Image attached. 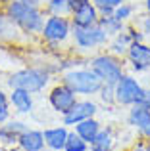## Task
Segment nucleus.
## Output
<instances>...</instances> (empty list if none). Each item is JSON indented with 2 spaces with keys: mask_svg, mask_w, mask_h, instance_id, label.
I'll return each mask as SVG.
<instances>
[{
  "mask_svg": "<svg viewBox=\"0 0 150 151\" xmlns=\"http://www.w3.org/2000/svg\"><path fill=\"white\" fill-rule=\"evenodd\" d=\"M98 25H100L102 29H104V33L112 38V37H116L117 33H121V31L125 29V25H127V23H123L121 19H117L114 14H108V15H100Z\"/></svg>",
  "mask_w": 150,
  "mask_h": 151,
  "instance_id": "obj_22",
  "label": "nucleus"
},
{
  "mask_svg": "<svg viewBox=\"0 0 150 151\" xmlns=\"http://www.w3.org/2000/svg\"><path fill=\"white\" fill-rule=\"evenodd\" d=\"M143 105H144V107H148V109H150V88H146V90H144V98H143Z\"/></svg>",
  "mask_w": 150,
  "mask_h": 151,
  "instance_id": "obj_31",
  "label": "nucleus"
},
{
  "mask_svg": "<svg viewBox=\"0 0 150 151\" xmlns=\"http://www.w3.org/2000/svg\"><path fill=\"white\" fill-rule=\"evenodd\" d=\"M137 27L141 29V33L144 35V38L146 40H150V14H144V15H141L137 21H133Z\"/></svg>",
  "mask_w": 150,
  "mask_h": 151,
  "instance_id": "obj_28",
  "label": "nucleus"
},
{
  "mask_svg": "<svg viewBox=\"0 0 150 151\" xmlns=\"http://www.w3.org/2000/svg\"><path fill=\"white\" fill-rule=\"evenodd\" d=\"M12 115V103H10V96L4 90H0V124L6 121H10Z\"/></svg>",
  "mask_w": 150,
  "mask_h": 151,
  "instance_id": "obj_27",
  "label": "nucleus"
},
{
  "mask_svg": "<svg viewBox=\"0 0 150 151\" xmlns=\"http://www.w3.org/2000/svg\"><path fill=\"white\" fill-rule=\"evenodd\" d=\"M19 35V29L15 27V23L8 17V14L4 12V8L0 10V42H12L15 40Z\"/></svg>",
  "mask_w": 150,
  "mask_h": 151,
  "instance_id": "obj_21",
  "label": "nucleus"
},
{
  "mask_svg": "<svg viewBox=\"0 0 150 151\" xmlns=\"http://www.w3.org/2000/svg\"><path fill=\"white\" fill-rule=\"evenodd\" d=\"M62 82H64L69 90H73L77 96H83V98L98 96L102 84H104V82L98 78V75L94 73L89 65L73 67V69L64 71V73H62Z\"/></svg>",
  "mask_w": 150,
  "mask_h": 151,
  "instance_id": "obj_2",
  "label": "nucleus"
},
{
  "mask_svg": "<svg viewBox=\"0 0 150 151\" xmlns=\"http://www.w3.org/2000/svg\"><path fill=\"white\" fill-rule=\"evenodd\" d=\"M100 128H102V124H100V121H98L96 117L85 119V121H81L79 124H75V126H73V130L83 138V140L87 142V144H90V142H92L94 138L98 136Z\"/></svg>",
  "mask_w": 150,
  "mask_h": 151,
  "instance_id": "obj_17",
  "label": "nucleus"
},
{
  "mask_svg": "<svg viewBox=\"0 0 150 151\" xmlns=\"http://www.w3.org/2000/svg\"><path fill=\"white\" fill-rule=\"evenodd\" d=\"M135 14H137V4L135 2H127V0L121 2L119 6L114 10V15H116L117 19H121L123 23H131L133 19L137 17Z\"/></svg>",
  "mask_w": 150,
  "mask_h": 151,
  "instance_id": "obj_23",
  "label": "nucleus"
},
{
  "mask_svg": "<svg viewBox=\"0 0 150 151\" xmlns=\"http://www.w3.org/2000/svg\"><path fill=\"white\" fill-rule=\"evenodd\" d=\"M116 90V103L121 107H131L137 103H143L144 98V86L141 84V81L131 73H125L119 81L114 84Z\"/></svg>",
  "mask_w": 150,
  "mask_h": 151,
  "instance_id": "obj_6",
  "label": "nucleus"
},
{
  "mask_svg": "<svg viewBox=\"0 0 150 151\" xmlns=\"http://www.w3.org/2000/svg\"><path fill=\"white\" fill-rule=\"evenodd\" d=\"M87 65L98 75L104 84H116L121 77L125 75V63L121 58L110 54V52H100L89 58Z\"/></svg>",
  "mask_w": 150,
  "mask_h": 151,
  "instance_id": "obj_4",
  "label": "nucleus"
},
{
  "mask_svg": "<svg viewBox=\"0 0 150 151\" xmlns=\"http://www.w3.org/2000/svg\"><path fill=\"white\" fill-rule=\"evenodd\" d=\"M29 126L25 124L23 121H15V119H10V121L2 122L0 124V144L4 145H17L21 134Z\"/></svg>",
  "mask_w": 150,
  "mask_h": 151,
  "instance_id": "obj_12",
  "label": "nucleus"
},
{
  "mask_svg": "<svg viewBox=\"0 0 150 151\" xmlns=\"http://www.w3.org/2000/svg\"><path fill=\"white\" fill-rule=\"evenodd\" d=\"M131 37H129V33L127 31H121V33H117L116 37H112L108 40V52L110 54H114V55H117V58H121L123 59L125 58V54H127V50H129V46H131Z\"/></svg>",
  "mask_w": 150,
  "mask_h": 151,
  "instance_id": "obj_18",
  "label": "nucleus"
},
{
  "mask_svg": "<svg viewBox=\"0 0 150 151\" xmlns=\"http://www.w3.org/2000/svg\"><path fill=\"white\" fill-rule=\"evenodd\" d=\"M10 103L17 115H29L35 109V98L31 92L21 88H10Z\"/></svg>",
  "mask_w": 150,
  "mask_h": 151,
  "instance_id": "obj_13",
  "label": "nucleus"
},
{
  "mask_svg": "<svg viewBox=\"0 0 150 151\" xmlns=\"http://www.w3.org/2000/svg\"><path fill=\"white\" fill-rule=\"evenodd\" d=\"M77 100H79V96L73 92V90H69L64 82L52 86L50 92H48V103H50V107H52V111H56V113H60V115L68 113V111L75 105V101H77Z\"/></svg>",
  "mask_w": 150,
  "mask_h": 151,
  "instance_id": "obj_10",
  "label": "nucleus"
},
{
  "mask_svg": "<svg viewBox=\"0 0 150 151\" xmlns=\"http://www.w3.org/2000/svg\"><path fill=\"white\" fill-rule=\"evenodd\" d=\"M0 151H4V149H2V147H0Z\"/></svg>",
  "mask_w": 150,
  "mask_h": 151,
  "instance_id": "obj_38",
  "label": "nucleus"
},
{
  "mask_svg": "<svg viewBox=\"0 0 150 151\" xmlns=\"http://www.w3.org/2000/svg\"><path fill=\"white\" fill-rule=\"evenodd\" d=\"M131 151H146V144H144V142H137Z\"/></svg>",
  "mask_w": 150,
  "mask_h": 151,
  "instance_id": "obj_32",
  "label": "nucleus"
},
{
  "mask_svg": "<svg viewBox=\"0 0 150 151\" xmlns=\"http://www.w3.org/2000/svg\"><path fill=\"white\" fill-rule=\"evenodd\" d=\"M42 10L46 15H62V17H69L73 12V6L69 0H44Z\"/></svg>",
  "mask_w": 150,
  "mask_h": 151,
  "instance_id": "obj_20",
  "label": "nucleus"
},
{
  "mask_svg": "<svg viewBox=\"0 0 150 151\" xmlns=\"http://www.w3.org/2000/svg\"><path fill=\"white\" fill-rule=\"evenodd\" d=\"M98 98L104 105L112 107V105H117L116 103V90H114V84H102L100 92H98Z\"/></svg>",
  "mask_w": 150,
  "mask_h": 151,
  "instance_id": "obj_26",
  "label": "nucleus"
},
{
  "mask_svg": "<svg viewBox=\"0 0 150 151\" xmlns=\"http://www.w3.org/2000/svg\"><path fill=\"white\" fill-rule=\"evenodd\" d=\"M116 144V136H114L112 128H100L98 136L89 144V151H112Z\"/></svg>",
  "mask_w": 150,
  "mask_h": 151,
  "instance_id": "obj_19",
  "label": "nucleus"
},
{
  "mask_svg": "<svg viewBox=\"0 0 150 151\" xmlns=\"http://www.w3.org/2000/svg\"><path fill=\"white\" fill-rule=\"evenodd\" d=\"M71 19L62 17V15H46L44 25L39 37L50 46H60L71 38Z\"/></svg>",
  "mask_w": 150,
  "mask_h": 151,
  "instance_id": "obj_7",
  "label": "nucleus"
},
{
  "mask_svg": "<svg viewBox=\"0 0 150 151\" xmlns=\"http://www.w3.org/2000/svg\"><path fill=\"white\" fill-rule=\"evenodd\" d=\"M143 6H144V12L150 14V0H143Z\"/></svg>",
  "mask_w": 150,
  "mask_h": 151,
  "instance_id": "obj_34",
  "label": "nucleus"
},
{
  "mask_svg": "<svg viewBox=\"0 0 150 151\" xmlns=\"http://www.w3.org/2000/svg\"><path fill=\"white\" fill-rule=\"evenodd\" d=\"M148 122H150V109L148 107H144L143 103H137V105L129 107V111H127V124L129 126L141 130Z\"/></svg>",
  "mask_w": 150,
  "mask_h": 151,
  "instance_id": "obj_16",
  "label": "nucleus"
},
{
  "mask_svg": "<svg viewBox=\"0 0 150 151\" xmlns=\"http://www.w3.org/2000/svg\"><path fill=\"white\" fill-rule=\"evenodd\" d=\"M137 132L141 134V138H144L146 142H150V122H148V124H144L141 130H137Z\"/></svg>",
  "mask_w": 150,
  "mask_h": 151,
  "instance_id": "obj_29",
  "label": "nucleus"
},
{
  "mask_svg": "<svg viewBox=\"0 0 150 151\" xmlns=\"http://www.w3.org/2000/svg\"><path fill=\"white\" fill-rule=\"evenodd\" d=\"M71 40H73L75 48L79 52H94L98 48L108 46L110 37L96 23L92 27H73L71 29Z\"/></svg>",
  "mask_w": 150,
  "mask_h": 151,
  "instance_id": "obj_5",
  "label": "nucleus"
},
{
  "mask_svg": "<svg viewBox=\"0 0 150 151\" xmlns=\"http://www.w3.org/2000/svg\"><path fill=\"white\" fill-rule=\"evenodd\" d=\"M123 59L133 73H137V75L148 73L150 71V44L146 40L131 42V46H129Z\"/></svg>",
  "mask_w": 150,
  "mask_h": 151,
  "instance_id": "obj_8",
  "label": "nucleus"
},
{
  "mask_svg": "<svg viewBox=\"0 0 150 151\" xmlns=\"http://www.w3.org/2000/svg\"><path fill=\"white\" fill-rule=\"evenodd\" d=\"M17 145H19V149H21V151H42V149L46 147L44 134H42V130L27 128L25 132L21 134Z\"/></svg>",
  "mask_w": 150,
  "mask_h": 151,
  "instance_id": "obj_15",
  "label": "nucleus"
},
{
  "mask_svg": "<svg viewBox=\"0 0 150 151\" xmlns=\"http://www.w3.org/2000/svg\"><path fill=\"white\" fill-rule=\"evenodd\" d=\"M69 2H71L73 8H77V6H81V4H85V2H90V0H69Z\"/></svg>",
  "mask_w": 150,
  "mask_h": 151,
  "instance_id": "obj_33",
  "label": "nucleus"
},
{
  "mask_svg": "<svg viewBox=\"0 0 150 151\" xmlns=\"http://www.w3.org/2000/svg\"><path fill=\"white\" fill-rule=\"evenodd\" d=\"M100 111L98 103L92 98H81L75 101V105L68 111L66 115H62V124H66L68 128H73L75 124H79L81 121L90 117H96V113Z\"/></svg>",
  "mask_w": 150,
  "mask_h": 151,
  "instance_id": "obj_9",
  "label": "nucleus"
},
{
  "mask_svg": "<svg viewBox=\"0 0 150 151\" xmlns=\"http://www.w3.org/2000/svg\"><path fill=\"white\" fill-rule=\"evenodd\" d=\"M69 19H71L73 27H92V25L98 23L100 14H98L96 6H94L92 2H85V4H81V6L73 8Z\"/></svg>",
  "mask_w": 150,
  "mask_h": 151,
  "instance_id": "obj_11",
  "label": "nucleus"
},
{
  "mask_svg": "<svg viewBox=\"0 0 150 151\" xmlns=\"http://www.w3.org/2000/svg\"><path fill=\"white\" fill-rule=\"evenodd\" d=\"M146 151H150V142H146Z\"/></svg>",
  "mask_w": 150,
  "mask_h": 151,
  "instance_id": "obj_36",
  "label": "nucleus"
},
{
  "mask_svg": "<svg viewBox=\"0 0 150 151\" xmlns=\"http://www.w3.org/2000/svg\"><path fill=\"white\" fill-rule=\"evenodd\" d=\"M42 151H50V149H48V147H44V149H42Z\"/></svg>",
  "mask_w": 150,
  "mask_h": 151,
  "instance_id": "obj_37",
  "label": "nucleus"
},
{
  "mask_svg": "<svg viewBox=\"0 0 150 151\" xmlns=\"http://www.w3.org/2000/svg\"><path fill=\"white\" fill-rule=\"evenodd\" d=\"M42 134H44V144L50 151H64L66 140L69 136V128L66 124H60V126L46 128Z\"/></svg>",
  "mask_w": 150,
  "mask_h": 151,
  "instance_id": "obj_14",
  "label": "nucleus"
},
{
  "mask_svg": "<svg viewBox=\"0 0 150 151\" xmlns=\"http://www.w3.org/2000/svg\"><path fill=\"white\" fill-rule=\"evenodd\" d=\"M19 2L27 4V6H33V8H42V4H44V0H19Z\"/></svg>",
  "mask_w": 150,
  "mask_h": 151,
  "instance_id": "obj_30",
  "label": "nucleus"
},
{
  "mask_svg": "<svg viewBox=\"0 0 150 151\" xmlns=\"http://www.w3.org/2000/svg\"><path fill=\"white\" fill-rule=\"evenodd\" d=\"M64 151H89V144H87L75 130H69V136H68V140H66Z\"/></svg>",
  "mask_w": 150,
  "mask_h": 151,
  "instance_id": "obj_24",
  "label": "nucleus"
},
{
  "mask_svg": "<svg viewBox=\"0 0 150 151\" xmlns=\"http://www.w3.org/2000/svg\"><path fill=\"white\" fill-rule=\"evenodd\" d=\"M8 2H10V0H0V6H2V8H4V6H6V4H8Z\"/></svg>",
  "mask_w": 150,
  "mask_h": 151,
  "instance_id": "obj_35",
  "label": "nucleus"
},
{
  "mask_svg": "<svg viewBox=\"0 0 150 151\" xmlns=\"http://www.w3.org/2000/svg\"><path fill=\"white\" fill-rule=\"evenodd\" d=\"M4 12L15 23L19 33L27 35V37L41 35L44 19H46V14L42 8H33V6H27V4L19 2V0H10L4 6Z\"/></svg>",
  "mask_w": 150,
  "mask_h": 151,
  "instance_id": "obj_1",
  "label": "nucleus"
},
{
  "mask_svg": "<svg viewBox=\"0 0 150 151\" xmlns=\"http://www.w3.org/2000/svg\"><path fill=\"white\" fill-rule=\"evenodd\" d=\"M90 2L96 6V10H98L100 15H108V14H114V10H116L121 2H125V0H90Z\"/></svg>",
  "mask_w": 150,
  "mask_h": 151,
  "instance_id": "obj_25",
  "label": "nucleus"
},
{
  "mask_svg": "<svg viewBox=\"0 0 150 151\" xmlns=\"http://www.w3.org/2000/svg\"><path fill=\"white\" fill-rule=\"evenodd\" d=\"M6 82L10 88H21L31 94H39L48 86L50 71L44 67H23L14 71Z\"/></svg>",
  "mask_w": 150,
  "mask_h": 151,
  "instance_id": "obj_3",
  "label": "nucleus"
}]
</instances>
